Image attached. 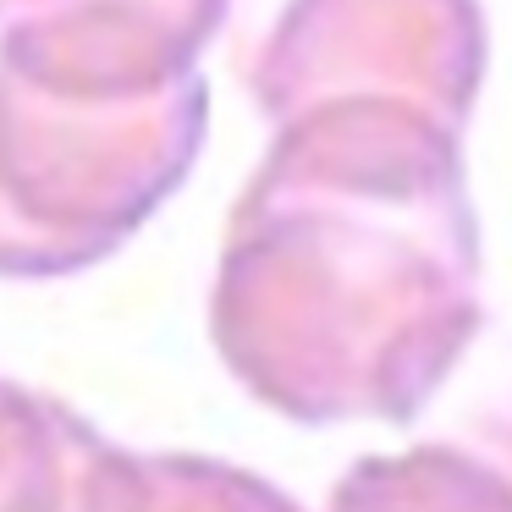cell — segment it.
<instances>
[{"instance_id": "6da1fadb", "label": "cell", "mask_w": 512, "mask_h": 512, "mask_svg": "<svg viewBox=\"0 0 512 512\" xmlns=\"http://www.w3.org/2000/svg\"><path fill=\"white\" fill-rule=\"evenodd\" d=\"M380 474L386 485L369 512H512V479L485 474L457 452H424Z\"/></svg>"}]
</instances>
